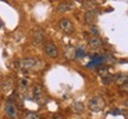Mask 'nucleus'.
<instances>
[{
  "label": "nucleus",
  "mask_w": 128,
  "mask_h": 119,
  "mask_svg": "<svg viewBox=\"0 0 128 119\" xmlns=\"http://www.w3.org/2000/svg\"><path fill=\"white\" fill-rule=\"evenodd\" d=\"M88 105H89V109L92 111H94V112H100V111H102L104 109V100H103L102 98H100V97H95V98L90 99Z\"/></svg>",
  "instance_id": "obj_1"
},
{
  "label": "nucleus",
  "mask_w": 128,
  "mask_h": 119,
  "mask_svg": "<svg viewBox=\"0 0 128 119\" xmlns=\"http://www.w3.org/2000/svg\"><path fill=\"white\" fill-rule=\"evenodd\" d=\"M32 42H33V45H40L42 42L44 41L45 39V32L40 30V28H34L33 31H32Z\"/></svg>",
  "instance_id": "obj_2"
},
{
  "label": "nucleus",
  "mask_w": 128,
  "mask_h": 119,
  "mask_svg": "<svg viewBox=\"0 0 128 119\" xmlns=\"http://www.w3.org/2000/svg\"><path fill=\"white\" fill-rule=\"evenodd\" d=\"M37 64V60L34 58H24L19 61V69H22L23 71L28 72L30 70H32Z\"/></svg>",
  "instance_id": "obj_3"
},
{
  "label": "nucleus",
  "mask_w": 128,
  "mask_h": 119,
  "mask_svg": "<svg viewBox=\"0 0 128 119\" xmlns=\"http://www.w3.org/2000/svg\"><path fill=\"white\" fill-rule=\"evenodd\" d=\"M60 30L65 33V34H71V33H74V31H75V27H74L72 23H71L68 18L60 19Z\"/></svg>",
  "instance_id": "obj_4"
},
{
  "label": "nucleus",
  "mask_w": 128,
  "mask_h": 119,
  "mask_svg": "<svg viewBox=\"0 0 128 119\" xmlns=\"http://www.w3.org/2000/svg\"><path fill=\"white\" fill-rule=\"evenodd\" d=\"M44 52L50 58H57L58 57V48L54 42H46L44 45Z\"/></svg>",
  "instance_id": "obj_5"
},
{
  "label": "nucleus",
  "mask_w": 128,
  "mask_h": 119,
  "mask_svg": "<svg viewBox=\"0 0 128 119\" xmlns=\"http://www.w3.org/2000/svg\"><path fill=\"white\" fill-rule=\"evenodd\" d=\"M32 94H33V99L36 101H42L43 98H44V91H43V87L40 85H36L33 87V91H32Z\"/></svg>",
  "instance_id": "obj_6"
},
{
  "label": "nucleus",
  "mask_w": 128,
  "mask_h": 119,
  "mask_svg": "<svg viewBox=\"0 0 128 119\" xmlns=\"http://www.w3.org/2000/svg\"><path fill=\"white\" fill-rule=\"evenodd\" d=\"M5 111H6V116L10 117V118H16L17 117V109L14 107V105L11 103V101H7L6 103V107H5Z\"/></svg>",
  "instance_id": "obj_7"
},
{
  "label": "nucleus",
  "mask_w": 128,
  "mask_h": 119,
  "mask_svg": "<svg viewBox=\"0 0 128 119\" xmlns=\"http://www.w3.org/2000/svg\"><path fill=\"white\" fill-rule=\"evenodd\" d=\"M96 20H97V13H96L95 11H87L86 12V21L87 24H89L90 26L92 25H95Z\"/></svg>",
  "instance_id": "obj_8"
},
{
  "label": "nucleus",
  "mask_w": 128,
  "mask_h": 119,
  "mask_svg": "<svg viewBox=\"0 0 128 119\" xmlns=\"http://www.w3.org/2000/svg\"><path fill=\"white\" fill-rule=\"evenodd\" d=\"M88 44H89V46L92 47V48H100L101 46L103 45V41L101 40L98 37H92L88 40Z\"/></svg>",
  "instance_id": "obj_9"
},
{
  "label": "nucleus",
  "mask_w": 128,
  "mask_h": 119,
  "mask_svg": "<svg viewBox=\"0 0 128 119\" xmlns=\"http://www.w3.org/2000/svg\"><path fill=\"white\" fill-rule=\"evenodd\" d=\"M74 7V5L71 4V2H69V1H64V2H60V5H58V7H57V9H58V12H69V11H71Z\"/></svg>",
  "instance_id": "obj_10"
},
{
  "label": "nucleus",
  "mask_w": 128,
  "mask_h": 119,
  "mask_svg": "<svg viewBox=\"0 0 128 119\" xmlns=\"http://www.w3.org/2000/svg\"><path fill=\"white\" fill-rule=\"evenodd\" d=\"M13 86V81H12V79L11 78H5L1 82V87H2V90L5 92H8L11 91V88Z\"/></svg>",
  "instance_id": "obj_11"
},
{
  "label": "nucleus",
  "mask_w": 128,
  "mask_h": 119,
  "mask_svg": "<svg viewBox=\"0 0 128 119\" xmlns=\"http://www.w3.org/2000/svg\"><path fill=\"white\" fill-rule=\"evenodd\" d=\"M115 81L118 82L119 85H122L124 82H127V76L126 74H118L116 78H115Z\"/></svg>",
  "instance_id": "obj_12"
},
{
  "label": "nucleus",
  "mask_w": 128,
  "mask_h": 119,
  "mask_svg": "<svg viewBox=\"0 0 128 119\" xmlns=\"http://www.w3.org/2000/svg\"><path fill=\"white\" fill-rule=\"evenodd\" d=\"M72 109L75 110V112H77V113H81L83 110V104L82 103H80V101H76V103H74L72 104Z\"/></svg>",
  "instance_id": "obj_13"
},
{
  "label": "nucleus",
  "mask_w": 128,
  "mask_h": 119,
  "mask_svg": "<svg viewBox=\"0 0 128 119\" xmlns=\"http://www.w3.org/2000/svg\"><path fill=\"white\" fill-rule=\"evenodd\" d=\"M102 81H103V84H104V85H109L110 82H113V77H112V76H109V74H106V76H103Z\"/></svg>",
  "instance_id": "obj_14"
},
{
  "label": "nucleus",
  "mask_w": 128,
  "mask_h": 119,
  "mask_svg": "<svg viewBox=\"0 0 128 119\" xmlns=\"http://www.w3.org/2000/svg\"><path fill=\"white\" fill-rule=\"evenodd\" d=\"M24 119H40V116H39V113L32 112V113H28Z\"/></svg>",
  "instance_id": "obj_15"
},
{
  "label": "nucleus",
  "mask_w": 128,
  "mask_h": 119,
  "mask_svg": "<svg viewBox=\"0 0 128 119\" xmlns=\"http://www.w3.org/2000/svg\"><path fill=\"white\" fill-rule=\"evenodd\" d=\"M75 55H76L77 58H83V57L86 55V52H84L82 48H77V50L75 51Z\"/></svg>",
  "instance_id": "obj_16"
},
{
  "label": "nucleus",
  "mask_w": 128,
  "mask_h": 119,
  "mask_svg": "<svg viewBox=\"0 0 128 119\" xmlns=\"http://www.w3.org/2000/svg\"><path fill=\"white\" fill-rule=\"evenodd\" d=\"M90 32L94 33V34H95V37L98 36V30H97V27H96L95 25H92V26H90Z\"/></svg>",
  "instance_id": "obj_17"
},
{
  "label": "nucleus",
  "mask_w": 128,
  "mask_h": 119,
  "mask_svg": "<svg viewBox=\"0 0 128 119\" xmlns=\"http://www.w3.org/2000/svg\"><path fill=\"white\" fill-rule=\"evenodd\" d=\"M20 85H22V87L26 88V87L28 86V81L26 80V79H22V80H20Z\"/></svg>",
  "instance_id": "obj_18"
},
{
  "label": "nucleus",
  "mask_w": 128,
  "mask_h": 119,
  "mask_svg": "<svg viewBox=\"0 0 128 119\" xmlns=\"http://www.w3.org/2000/svg\"><path fill=\"white\" fill-rule=\"evenodd\" d=\"M120 112L121 111L120 110H113L112 112H110V115H114V116H116V115H120Z\"/></svg>",
  "instance_id": "obj_19"
},
{
  "label": "nucleus",
  "mask_w": 128,
  "mask_h": 119,
  "mask_svg": "<svg viewBox=\"0 0 128 119\" xmlns=\"http://www.w3.org/2000/svg\"><path fill=\"white\" fill-rule=\"evenodd\" d=\"M52 119H62V117H60L58 113H55V115L52 116Z\"/></svg>",
  "instance_id": "obj_20"
}]
</instances>
